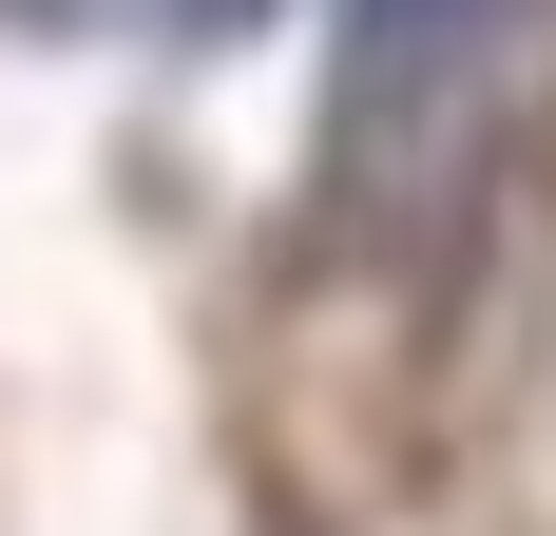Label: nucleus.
<instances>
[{
    "mask_svg": "<svg viewBox=\"0 0 556 536\" xmlns=\"http://www.w3.org/2000/svg\"><path fill=\"white\" fill-rule=\"evenodd\" d=\"M154 20H192V39H212V20H250V0H154Z\"/></svg>",
    "mask_w": 556,
    "mask_h": 536,
    "instance_id": "obj_2",
    "label": "nucleus"
},
{
    "mask_svg": "<svg viewBox=\"0 0 556 536\" xmlns=\"http://www.w3.org/2000/svg\"><path fill=\"white\" fill-rule=\"evenodd\" d=\"M538 115H556V0H365L327 58V230L384 268L460 250Z\"/></svg>",
    "mask_w": 556,
    "mask_h": 536,
    "instance_id": "obj_1",
    "label": "nucleus"
}]
</instances>
